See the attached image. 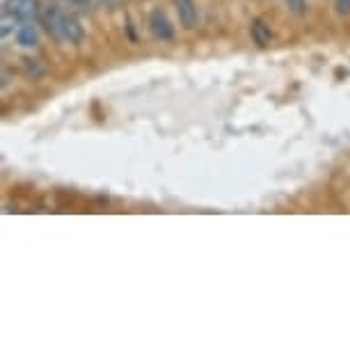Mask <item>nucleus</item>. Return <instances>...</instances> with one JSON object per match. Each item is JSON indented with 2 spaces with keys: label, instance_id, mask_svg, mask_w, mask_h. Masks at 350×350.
Segmentation results:
<instances>
[{
  "label": "nucleus",
  "instance_id": "nucleus-1",
  "mask_svg": "<svg viewBox=\"0 0 350 350\" xmlns=\"http://www.w3.org/2000/svg\"><path fill=\"white\" fill-rule=\"evenodd\" d=\"M39 21L46 25V32L60 44L78 46L85 37L78 18L71 12H64L57 3H46L42 8V18Z\"/></svg>",
  "mask_w": 350,
  "mask_h": 350
},
{
  "label": "nucleus",
  "instance_id": "nucleus-2",
  "mask_svg": "<svg viewBox=\"0 0 350 350\" xmlns=\"http://www.w3.org/2000/svg\"><path fill=\"white\" fill-rule=\"evenodd\" d=\"M42 18V5L39 0H5L3 5V37L16 30L18 23H37Z\"/></svg>",
  "mask_w": 350,
  "mask_h": 350
},
{
  "label": "nucleus",
  "instance_id": "nucleus-3",
  "mask_svg": "<svg viewBox=\"0 0 350 350\" xmlns=\"http://www.w3.org/2000/svg\"><path fill=\"white\" fill-rule=\"evenodd\" d=\"M149 30L158 42H172V39H174V28H172L170 18L163 10L149 12Z\"/></svg>",
  "mask_w": 350,
  "mask_h": 350
},
{
  "label": "nucleus",
  "instance_id": "nucleus-4",
  "mask_svg": "<svg viewBox=\"0 0 350 350\" xmlns=\"http://www.w3.org/2000/svg\"><path fill=\"white\" fill-rule=\"evenodd\" d=\"M14 39L21 49H35L39 44V28L37 23H18L14 30Z\"/></svg>",
  "mask_w": 350,
  "mask_h": 350
},
{
  "label": "nucleus",
  "instance_id": "nucleus-5",
  "mask_svg": "<svg viewBox=\"0 0 350 350\" xmlns=\"http://www.w3.org/2000/svg\"><path fill=\"white\" fill-rule=\"evenodd\" d=\"M176 5V12H179V21L183 28H195L197 25V18H200V14H197V3L195 0H174Z\"/></svg>",
  "mask_w": 350,
  "mask_h": 350
},
{
  "label": "nucleus",
  "instance_id": "nucleus-6",
  "mask_svg": "<svg viewBox=\"0 0 350 350\" xmlns=\"http://www.w3.org/2000/svg\"><path fill=\"white\" fill-rule=\"evenodd\" d=\"M250 35H252L254 44L256 46H268L273 42V30H270V25L266 21H261V18H254L252 25H250Z\"/></svg>",
  "mask_w": 350,
  "mask_h": 350
},
{
  "label": "nucleus",
  "instance_id": "nucleus-7",
  "mask_svg": "<svg viewBox=\"0 0 350 350\" xmlns=\"http://www.w3.org/2000/svg\"><path fill=\"white\" fill-rule=\"evenodd\" d=\"M71 12H92L94 10V0H62Z\"/></svg>",
  "mask_w": 350,
  "mask_h": 350
},
{
  "label": "nucleus",
  "instance_id": "nucleus-8",
  "mask_svg": "<svg viewBox=\"0 0 350 350\" xmlns=\"http://www.w3.org/2000/svg\"><path fill=\"white\" fill-rule=\"evenodd\" d=\"M291 14L295 16H305L307 14V0H284Z\"/></svg>",
  "mask_w": 350,
  "mask_h": 350
},
{
  "label": "nucleus",
  "instance_id": "nucleus-9",
  "mask_svg": "<svg viewBox=\"0 0 350 350\" xmlns=\"http://www.w3.org/2000/svg\"><path fill=\"white\" fill-rule=\"evenodd\" d=\"M334 8H336V14L348 16L350 14V0H334Z\"/></svg>",
  "mask_w": 350,
  "mask_h": 350
},
{
  "label": "nucleus",
  "instance_id": "nucleus-10",
  "mask_svg": "<svg viewBox=\"0 0 350 350\" xmlns=\"http://www.w3.org/2000/svg\"><path fill=\"white\" fill-rule=\"evenodd\" d=\"M25 69H28L30 71V74H32V78H35V76H42L44 74V69H37V60H30V57H25Z\"/></svg>",
  "mask_w": 350,
  "mask_h": 350
},
{
  "label": "nucleus",
  "instance_id": "nucleus-11",
  "mask_svg": "<svg viewBox=\"0 0 350 350\" xmlns=\"http://www.w3.org/2000/svg\"><path fill=\"white\" fill-rule=\"evenodd\" d=\"M98 3H103L105 8H110V10H117L122 5V0H98Z\"/></svg>",
  "mask_w": 350,
  "mask_h": 350
}]
</instances>
